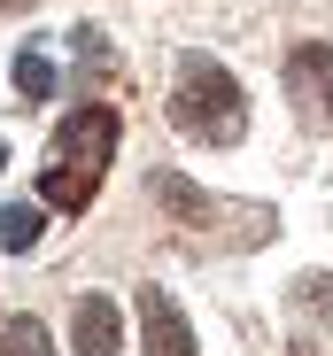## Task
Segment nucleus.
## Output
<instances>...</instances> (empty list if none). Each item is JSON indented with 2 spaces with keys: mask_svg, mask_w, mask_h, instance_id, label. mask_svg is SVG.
<instances>
[{
  "mask_svg": "<svg viewBox=\"0 0 333 356\" xmlns=\"http://www.w3.org/2000/svg\"><path fill=\"white\" fill-rule=\"evenodd\" d=\"M117 147H124V116L108 101L70 108L63 124H54L47 163H39V202L63 209V217H86L93 194H101V178H108V163H117Z\"/></svg>",
  "mask_w": 333,
  "mask_h": 356,
  "instance_id": "obj_1",
  "label": "nucleus"
},
{
  "mask_svg": "<svg viewBox=\"0 0 333 356\" xmlns=\"http://www.w3.org/2000/svg\"><path fill=\"white\" fill-rule=\"evenodd\" d=\"M0 170H8V147H0Z\"/></svg>",
  "mask_w": 333,
  "mask_h": 356,
  "instance_id": "obj_10",
  "label": "nucleus"
},
{
  "mask_svg": "<svg viewBox=\"0 0 333 356\" xmlns=\"http://www.w3.org/2000/svg\"><path fill=\"white\" fill-rule=\"evenodd\" d=\"M295 356H310V348H295Z\"/></svg>",
  "mask_w": 333,
  "mask_h": 356,
  "instance_id": "obj_11",
  "label": "nucleus"
},
{
  "mask_svg": "<svg viewBox=\"0 0 333 356\" xmlns=\"http://www.w3.org/2000/svg\"><path fill=\"white\" fill-rule=\"evenodd\" d=\"M39 225H47V217H39L31 202H8V209H0V248H8V256H31V248H39Z\"/></svg>",
  "mask_w": 333,
  "mask_h": 356,
  "instance_id": "obj_7",
  "label": "nucleus"
},
{
  "mask_svg": "<svg viewBox=\"0 0 333 356\" xmlns=\"http://www.w3.org/2000/svg\"><path fill=\"white\" fill-rule=\"evenodd\" d=\"M0 356H54V341H47L39 318H8L0 325Z\"/></svg>",
  "mask_w": 333,
  "mask_h": 356,
  "instance_id": "obj_8",
  "label": "nucleus"
},
{
  "mask_svg": "<svg viewBox=\"0 0 333 356\" xmlns=\"http://www.w3.org/2000/svg\"><path fill=\"white\" fill-rule=\"evenodd\" d=\"M8 8H31V0H0V16H8Z\"/></svg>",
  "mask_w": 333,
  "mask_h": 356,
  "instance_id": "obj_9",
  "label": "nucleus"
},
{
  "mask_svg": "<svg viewBox=\"0 0 333 356\" xmlns=\"http://www.w3.org/2000/svg\"><path fill=\"white\" fill-rule=\"evenodd\" d=\"M171 124H179L194 147H241V132H248V93H241V78L217 63V54H186V63H179Z\"/></svg>",
  "mask_w": 333,
  "mask_h": 356,
  "instance_id": "obj_2",
  "label": "nucleus"
},
{
  "mask_svg": "<svg viewBox=\"0 0 333 356\" xmlns=\"http://www.w3.org/2000/svg\"><path fill=\"white\" fill-rule=\"evenodd\" d=\"M140 348H147V356H202L186 310H179L163 286H140Z\"/></svg>",
  "mask_w": 333,
  "mask_h": 356,
  "instance_id": "obj_4",
  "label": "nucleus"
},
{
  "mask_svg": "<svg viewBox=\"0 0 333 356\" xmlns=\"http://www.w3.org/2000/svg\"><path fill=\"white\" fill-rule=\"evenodd\" d=\"M70 341H78V356H117V348H124V310L108 302V294H78Z\"/></svg>",
  "mask_w": 333,
  "mask_h": 356,
  "instance_id": "obj_5",
  "label": "nucleus"
},
{
  "mask_svg": "<svg viewBox=\"0 0 333 356\" xmlns=\"http://www.w3.org/2000/svg\"><path fill=\"white\" fill-rule=\"evenodd\" d=\"M287 93H295L302 116H325V124H333V47L325 39H302L287 54Z\"/></svg>",
  "mask_w": 333,
  "mask_h": 356,
  "instance_id": "obj_3",
  "label": "nucleus"
},
{
  "mask_svg": "<svg viewBox=\"0 0 333 356\" xmlns=\"http://www.w3.org/2000/svg\"><path fill=\"white\" fill-rule=\"evenodd\" d=\"M16 93H24V101H54V54H47L39 39L16 54Z\"/></svg>",
  "mask_w": 333,
  "mask_h": 356,
  "instance_id": "obj_6",
  "label": "nucleus"
}]
</instances>
